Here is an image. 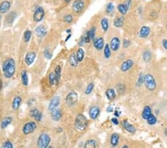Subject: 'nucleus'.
<instances>
[{
  "mask_svg": "<svg viewBox=\"0 0 167 148\" xmlns=\"http://www.w3.org/2000/svg\"><path fill=\"white\" fill-rule=\"evenodd\" d=\"M2 70H3L4 76L5 78L10 79L12 77L16 71V64L14 59H7L2 65Z\"/></svg>",
  "mask_w": 167,
  "mask_h": 148,
  "instance_id": "obj_1",
  "label": "nucleus"
},
{
  "mask_svg": "<svg viewBox=\"0 0 167 148\" xmlns=\"http://www.w3.org/2000/svg\"><path fill=\"white\" fill-rule=\"evenodd\" d=\"M88 125V120L86 117L82 114L77 115L75 119V127L79 131H83L85 130Z\"/></svg>",
  "mask_w": 167,
  "mask_h": 148,
  "instance_id": "obj_2",
  "label": "nucleus"
},
{
  "mask_svg": "<svg viewBox=\"0 0 167 148\" xmlns=\"http://www.w3.org/2000/svg\"><path fill=\"white\" fill-rule=\"evenodd\" d=\"M51 142V138L48 133H43L39 136L37 146L39 148H48Z\"/></svg>",
  "mask_w": 167,
  "mask_h": 148,
  "instance_id": "obj_3",
  "label": "nucleus"
},
{
  "mask_svg": "<svg viewBox=\"0 0 167 148\" xmlns=\"http://www.w3.org/2000/svg\"><path fill=\"white\" fill-rule=\"evenodd\" d=\"M144 84L146 85V88H147L149 91H155L157 87V83L156 81H155V78L152 76V74L148 73L146 74L144 76Z\"/></svg>",
  "mask_w": 167,
  "mask_h": 148,
  "instance_id": "obj_4",
  "label": "nucleus"
},
{
  "mask_svg": "<svg viewBox=\"0 0 167 148\" xmlns=\"http://www.w3.org/2000/svg\"><path fill=\"white\" fill-rule=\"evenodd\" d=\"M78 100V94L75 91H71L65 97V103L69 106H73L77 103Z\"/></svg>",
  "mask_w": 167,
  "mask_h": 148,
  "instance_id": "obj_5",
  "label": "nucleus"
},
{
  "mask_svg": "<svg viewBox=\"0 0 167 148\" xmlns=\"http://www.w3.org/2000/svg\"><path fill=\"white\" fill-rule=\"evenodd\" d=\"M37 123L33 121L27 122L22 128V133L25 135H29L37 129Z\"/></svg>",
  "mask_w": 167,
  "mask_h": 148,
  "instance_id": "obj_6",
  "label": "nucleus"
},
{
  "mask_svg": "<svg viewBox=\"0 0 167 148\" xmlns=\"http://www.w3.org/2000/svg\"><path fill=\"white\" fill-rule=\"evenodd\" d=\"M85 8L84 0H75L72 4V10L75 13H80L83 11Z\"/></svg>",
  "mask_w": 167,
  "mask_h": 148,
  "instance_id": "obj_7",
  "label": "nucleus"
},
{
  "mask_svg": "<svg viewBox=\"0 0 167 148\" xmlns=\"http://www.w3.org/2000/svg\"><path fill=\"white\" fill-rule=\"evenodd\" d=\"M45 17V11L42 7H38L33 13V20L35 22H40Z\"/></svg>",
  "mask_w": 167,
  "mask_h": 148,
  "instance_id": "obj_8",
  "label": "nucleus"
},
{
  "mask_svg": "<svg viewBox=\"0 0 167 148\" xmlns=\"http://www.w3.org/2000/svg\"><path fill=\"white\" fill-rule=\"evenodd\" d=\"M36 57H37V53L35 52H29L26 54L25 58V62L27 66H30L34 62Z\"/></svg>",
  "mask_w": 167,
  "mask_h": 148,
  "instance_id": "obj_9",
  "label": "nucleus"
},
{
  "mask_svg": "<svg viewBox=\"0 0 167 148\" xmlns=\"http://www.w3.org/2000/svg\"><path fill=\"white\" fill-rule=\"evenodd\" d=\"M100 109L97 106H93L91 108H89V111H88V114H89L90 117H91L92 120H95L98 117V116L100 115Z\"/></svg>",
  "mask_w": 167,
  "mask_h": 148,
  "instance_id": "obj_10",
  "label": "nucleus"
},
{
  "mask_svg": "<svg viewBox=\"0 0 167 148\" xmlns=\"http://www.w3.org/2000/svg\"><path fill=\"white\" fill-rule=\"evenodd\" d=\"M120 39H119V37H113V38L111 40V41H110L109 46L110 48H111V50H112V51L114 52L117 51L119 49V48H120Z\"/></svg>",
  "mask_w": 167,
  "mask_h": 148,
  "instance_id": "obj_11",
  "label": "nucleus"
},
{
  "mask_svg": "<svg viewBox=\"0 0 167 148\" xmlns=\"http://www.w3.org/2000/svg\"><path fill=\"white\" fill-rule=\"evenodd\" d=\"M59 103H60V98H59L58 96H56V97H53L52 98V100H51L50 103H49L48 106V110L50 111H52L53 110H54L55 108H56L59 106Z\"/></svg>",
  "mask_w": 167,
  "mask_h": 148,
  "instance_id": "obj_12",
  "label": "nucleus"
},
{
  "mask_svg": "<svg viewBox=\"0 0 167 148\" xmlns=\"http://www.w3.org/2000/svg\"><path fill=\"white\" fill-rule=\"evenodd\" d=\"M122 126H123V128L126 130L127 132H129V133H132V134H134V133H135L136 132V129L135 127H134L132 124L129 123L128 122V120H124L122 121Z\"/></svg>",
  "mask_w": 167,
  "mask_h": 148,
  "instance_id": "obj_13",
  "label": "nucleus"
},
{
  "mask_svg": "<svg viewBox=\"0 0 167 148\" xmlns=\"http://www.w3.org/2000/svg\"><path fill=\"white\" fill-rule=\"evenodd\" d=\"M134 65V62L131 59H128V60L125 61L122 63L121 66H120V70L123 72H126L129 70H130L132 67V66Z\"/></svg>",
  "mask_w": 167,
  "mask_h": 148,
  "instance_id": "obj_14",
  "label": "nucleus"
},
{
  "mask_svg": "<svg viewBox=\"0 0 167 148\" xmlns=\"http://www.w3.org/2000/svg\"><path fill=\"white\" fill-rule=\"evenodd\" d=\"M35 33L37 37L43 38L47 34V29L44 26H39L35 29Z\"/></svg>",
  "mask_w": 167,
  "mask_h": 148,
  "instance_id": "obj_15",
  "label": "nucleus"
},
{
  "mask_svg": "<svg viewBox=\"0 0 167 148\" xmlns=\"http://www.w3.org/2000/svg\"><path fill=\"white\" fill-rule=\"evenodd\" d=\"M29 114H30V117H33V118L35 119V120L38 122L41 121L42 118H43V114H42V112L39 111L38 109H37V108L30 110Z\"/></svg>",
  "mask_w": 167,
  "mask_h": 148,
  "instance_id": "obj_16",
  "label": "nucleus"
},
{
  "mask_svg": "<svg viewBox=\"0 0 167 148\" xmlns=\"http://www.w3.org/2000/svg\"><path fill=\"white\" fill-rule=\"evenodd\" d=\"M11 8V2L9 1H3L0 4V14H6Z\"/></svg>",
  "mask_w": 167,
  "mask_h": 148,
  "instance_id": "obj_17",
  "label": "nucleus"
},
{
  "mask_svg": "<svg viewBox=\"0 0 167 148\" xmlns=\"http://www.w3.org/2000/svg\"><path fill=\"white\" fill-rule=\"evenodd\" d=\"M104 40L103 37H97L94 39V46L97 50H101L104 47Z\"/></svg>",
  "mask_w": 167,
  "mask_h": 148,
  "instance_id": "obj_18",
  "label": "nucleus"
},
{
  "mask_svg": "<svg viewBox=\"0 0 167 148\" xmlns=\"http://www.w3.org/2000/svg\"><path fill=\"white\" fill-rule=\"evenodd\" d=\"M119 140H120V136L117 133H113L110 138V144H111L112 147H116L119 144Z\"/></svg>",
  "mask_w": 167,
  "mask_h": 148,
  "instance_id": "obj_19",
  "label": "nucleus"
},
{
  "mask_svg": "<svg viewBox=\"0 0 167 148\" xmlns=\"http://www.w3.org/2000/svg\"><path fill=\"white\" fill-rule=\"evenodd\" d=\"M51 112V119L54 121H59V120L61 119V117H62V112H61V110L59 109V108H55L54 110H53Z\"/></svg>",
  "mask_w": 167,
  "mask_h": 148,
  "instance_id": "obj_20",
  "label": "nucleus"
},
{
  "mask_svg": "<svg viewBox=\"0 0 167 148\" xmlns=\"http://www.w3.org/2000/svg\"><path fill=\"white\" fill-rule=\"evenodd\" d=\"M22 103V98L20 96H16L15 97L13 100L12 102V108L14 111H17L19 109L20 105H21Z\"/></svg>",
  "mask_w": 167,
  "mask_h": 148,
  "instance_id": "obj_21",
  "label": "nucleus"
},
{
  "mask_svg": "<svg viewBox=\"0 0 167 148\" xmlns=\"http://www.w3.org/2000/svg\"><path fill=\"white\" fill-rule=\"evenodd\" d=\"M150 34V28L146 26L142 27L140 30V33H139V35L142 38H146L149 36V34Z\"/></svg>",
  "mask_w": 167,
  "mask_h": 148,
  "instance_id": "obj_22",
  "label": "nucleus"
},
{
  "mask_svg": "<svg viewBox=\"0 0 167 148\" xmlns=\"http://www.w3.org/2000/svg\"><path fill=\"white\" fill-rule=\"evenodd\" d=\"M152 114V109H151L150 106H146L143 108V112H142V117H143L144 120H147L150 115Z\"/></svg>",
  "mask_w": 167,
  "mask_h": 148,
  "instance_id": "obj_23",
  "label": "nucleus"
},
{
  "mask_svg": "<svg viewBox=\"0 0 167 148\" xmlns=\"http://www.w3.org/2000/svg\"><path fill=\"white\" fill-rule=\"evenodd\" d=\"M97 143L94 139H89L86 141L84 144V148H97Z\"/></svg>",
  "mask_w": 167,
  "mask_h": 148,
  "instance_id": "obj_24",
  "label": "nucleus"
},
{
  "mask_svg": "<svg viewBox=\"0 0 167 148\" xmlns=\"http://www.w3.org/2000/svg\"><path fill=\"white\" fill-rule=\"evenodd\" d=\"M12 120H13V119L11 117H5V118L3 119V120L2 121V123H1V128H2V130L7 128V127H8V126H9L10 124L11 123V122H12Z\"/></svg>",
  "mask_w": 167,
  "mask_h": 148,
  "instance_id": "obj_25",
  "label": "nucleus"
},
{
  "mask_svg": "<svg viewBox=\"0 0 167 148\" xmlns=\"http://www.w3.org/2000/svg\"><path fill=\"white\" fill-rule=\"evenodd\" d=\"M106 95L107 98H108L109 100H113L116 97V93L114 89H112V88H108V89H107L106 91Z\"/></svg>",
  "mask_w": 167,
  "mask_h": 148,
  "instance_id": "obj_26",
  "label": "nucleus"
},
{
  "mask_svg": "<svg viewBox=\"0 0 167 148\" xmlns=\"http://www.w3.org/2000/svg\"><path fill=\"white\" fill-rule=\"evenodd\" d=\"M21 79L22 83L24 86H27L28 85V75L26 70H23L21 74Z\"/></svg>",
  "mask_w": 167,
  "mask_h": 148,
  "instance_id": "obj_27",
  "label": "nucleus"
},
{
  "mask_svg": "<svg viewBox=\"0 0 167 148\" xmlns=\"http://www.w3.org/2000/svg\"><path fill=\"white\" fill-rule=\"evenodd\" d=\"M54 75H55V79H56V84L58 85L60 80L61 77V67L59 65L56 67L54 70Z\"/></svg>",
  "mask_w": 167,
  "mask_h": 148,
  "instance_id": "obj_28",
  "label": "nucleus"
},
{
  "mask_svg": "<svg viewBox=\"0 0 167 148\" xmlns=\"http://www.w3.org/2000/svg\"><path fill=\"white\" fill-rule=\"evenodd\" d=\"M100 25H101V27H102L103 30L104 32H107L108 29V27H109V23H108V20L106 17L103 18L100 21Z\"/></svg>",
  "mask_w": 167,
  "mask_h": 148,
  "instance_id": "obj_29",
  "label": "nucleus"
},
{
  "mask_svg": "<svg viewBox=\"0 0 167 148\" xmlns=\"http://www.w3.org/2000/svg\"><path fill=\"white\" fill-rule=\"evenodd\" d=\"M84 56H85V52H84L83 49L80 48L76 53V57L77 59L78 62H81L82 60H83Z\"/></svg>",
  "mask_w": 167,
  "mask_h": 148,
  "instance_id": "obj_30",
  "label": "nucleus"
},
{
  "mask_svg": "<svg viewBox=\"0 0 167 148\" xmlns=\"http://www.w3.org/2000/svg\"><path fill=\"white\" fill-rule=\"evenodd\" d=\"M117 10H118V11L122 14V15H125V14H127L128 11H129V9H128V8L126 7V5L123 3L118 5V6H117Z\"/></svg>",
  "mask_w": 167,
  "mask_h": 148,
  "instance_id": "obj_31",
  "label": "nucleus"
},
{
  "mask_svg": "<svg viewBox=\"0 0 167 148\" xmlns=\"http://www.w3.org/2000/svg\"><path fill=\"white\" fill-rule=\"evenodd\" d=\"M69 63H70L71 66L74 67H75L77 66L78 61H77V59L76 55H75L74 53H73V54L71 55L70 58H69Z\"/></svg>",
  "mask_w": 167,
  "mask_h": 148,
  "instance_id": "obj_32",
  "label": "nucleus"
},
{
  "mask_svg": "<svg viewBox=\"0 0 167 148\" xmlns=\"http://www.w3.org/2000/svg\"><path fill=\"white\" fill-rule=\"evenodd\" d=\"M124 19H123V17H117V18H116L115 20H114V26L117 27V28H120V27H122L123 26V23H124Z\"/></svg>",
  "mask_w": 167,
  "mask_h": 148,
  "instance_id": "obj_33",
  "label": "nucleus"
},
{
  "mask_svg": "<svg viewBox=\"0 0 167 148\" xmlns=\"http://www.w3.org/2000/svg\"><path fill=\"white\" fill-rule=\"evenodd\" d=\"M104 56L106 59H109L111 56V48H110L109 44H106L104 46Z\"/></svg>",
  "mask_w": 167,
  "mask_h": 148,
  "instance_id": "obj_34",
  "label": "nucleus"
},
{
  "mask_svg": "<svg viewBox=\"0 0 167 148\" xmlns=\"http://www.w3.org/2000/svg\"><path fill=\"white\" fill-rule=\"evenodd\" d=\"M31 31H30V30H26L24 32V34H23V40H24V41L25 42V43H27V42L30 41V38H31Z\"/></svg>",
  "mask_w": 167,
  "mask_h": 148,
  "instance_id": "obj_35",
  "label": "nucleus"
},
{
  "mask_svg": "<svg viewBox=\"0 0 167 148\" xmlns=\"http://www.w3.org/2000/svg\"><path fill=\"white\" fill-rule=\"evenodd\" d=\"M106 11L108 14H111L114 11V6L111 2H108L106 5Z\"/></svg>",
  "mask_w": 167,
  "mask_h": 148,
  "instance_id": "obj_36",
  "label": "nucleus"
},
{
  "mask_svg": "<svg viewBox=\"0 0 167 148\" xmlns=\"http://www.w3.org/2000/svg\"><path fill=\"white\" fill-rule=\"evenodd\" d=\"M146 120H147L148 124H149V125H155L157 122V118L155 115H153V114H152L150 115V117H149Z\"/></svg>",
  "mask_w": 167,
  "mask_h": 148,
  "instance_id": "obj_37",
  "label": "nucleus"
},
{
  "mask_svg": "<svg viewBox=\"0 0 167 148\" xmlns=\"http://www.w3.org/2000/svg\"><path fill=\"white\" fill-rule=\"evenodd\" d=\"M143 59L146 62H149V61L151 60V59H152V54H151L150 52L145 51L144 53H143Z\"/></svg>",
  "mask_w": 167,
  "mask_h": 148,
  "instance_id": "obj_38",
  "label": "nucleus"
},
{
  "mask_svg": "<svg viewBox=\"0 0 167 148\" xmlns=\"http://www.w3.org/2000/svg\"><path fill=\"white\" fill-rule=\"evenodd\" d=\"M48 82L51 85H53L56 84V79H55L54 73H51L48 76Z\"/></svg>",
  "mask_w": 167,
  "mask_h": 148,
  "instance_id": "obj_39",
  "label": "nucleus"
},
{
  "mask_svg": "<svg viewBox=\"0 0 167 148\" xmlns=\"http://www.w3.org/2000/svg\"><path fill=\"white\" fill-rule=\"evenodd\" d=\"M63 20H64V22H65V23H71L72 21H73V16H72V14H66V15L64 16Z\"/></svg>",
  "mask_w": 167,
  "mask_h": 148,
  "instance_id": "obj_40",
  "label": "nucleus"
},
{
  "mask_svg": "<svg viewBox=\"0 0 167 148\" xmlns=\"http://www.w3.org/2000/svg\"><path fill=\"white\" fill-rule=\"evenodd\" d=\"M88 34H89L90 39L91 40H94V37H95V34H96V28L95 27H92L91 28V29L88 31Z\"/></svg>",
  "mask_w": 167,
  "mask_h": 148,
  "instance_id": "obj_41",
  "label": "nucleus"
},
{
  "mask_svg": "<svg viewBox=\"0 0 167 148\" xmlns=\"http://www.w3.org/2000/svg\"><path fill=\"white\" fill-rule=\"evenodd\" d=\"M94 83H90L89 85L86 87V88H85V94H87V95L89 94H91V91H92L93 89H94Z\"/></svg>",
  "mask_w": 167,
  "mask_h": 148,
  "instance_id": "obj_42",
  "label": "nucleus"
},
{
  "mask_svg": "<svg viewBox=\"0 0 167 148\" xmlns=\"http://www.w3.org/2000/svg\"><path fill=\"white\" fill-rule=\"evenodd\" d=\"M144 76H145L143 75V73H140V75L138 76V80L137 81V85H141L144 82Z\"/></svg>",
  "mask_w": 167,
  "mask_h": 148,
  "instance_id": "obj_43",
  "label": "nucleus"
},
{
  "mask_svg": "<svg viewBox=\"0 0 167 148\" xmlns=\"http://www.w3.org/2000/svg\"><path fill=\"white\" fill-rule=\"evenodd\" d=\"M1 148H14V146H13V144L10 141H7L2 144Z\"/></svg>",
  "mask_w": 167,
  "mask_h": 148,
  "instance_id": "obj_44",
  "label": "nucleus"
},
{
  "mask_svg": "<svg viewBox=\"0 0 167 148\" xmlns=\"http://www.w3.org/2000/svg\"><path fill=\"white\" fill-rule=\"evenodd\" d=\"M44 56H46V58L47 59H51V56H52V55H51V53H50V51L49 50H46L45 51V53H44Z\"/></svg>",
  "mask_w": 167,
  "mask_h": 148,
  "instance_id": "obj_45",
  "label": "nucleus"
},
{
  "mask_svg": "<svg viewBox=\"0 0 167 148\" xmlns=\"http://www.w3.org/2000/svg\"><path fill=\"white\" fill-rule=\"evenodd\" d=\"M129 45H130V41L129 40H127V39H125L123 40V47L127 48Z\"/></svg>",
  "mask_w": 167,
  "mask_h": 148,
  "instance_id": "obj_46",
  "label": "nucleus"
},
{
  "mask_svg": "<svg viewBox=\"0 0 167 148\" xmlns=\"http://www.w3.org/2000/svg\"><path fill=\"white\" fill-rule=\"evenodd\" d=\"M111 122L114 123V125H118L119 124L118 120H117V118H116V117H113V118L111 119Z\"/></svg>",
  "mask_w": 167,
  "mask_h": 148,
  "instance_id": "obj_47",
  "label": "nucleus"
},
{
  "mask_svg": "<svg viewBox=\"0 0 167 148\" xmlns=\"http://www.w3.org/2000/svg\"><path fill=\"white\" fill-rule=\"evenodd\" d=\"M163 48L165 49H166L167 50V40H163Z\"/></svg>",
  "mask_w": 167,
  "mask_h": 148,
  "instance_id": "obj_48",
  "label": "nucleus"
},
{
  "mask_svg": "<svg viewBox=\"0 0 167 148\" xmlns=\"http://www.w3.org/2000/svg\"><path fill=\"white\" fill-rule=\"evenodd\" d=\"M107 111H108V112H112V111H113V107H111V106L108 107V108H107Z\"/></svg>",
  "mask_w": 167,
  "mask_h": 148,
  "instance_id": "obj_49",
  "label": "nucleus"
},
{
  "mask_svg": "<svg viewBox=\"0 0 167 148\" xmlns=\"http://www.w3.org/2000/svg\"><path fill=\"white\" fill-rule=\"evenodd\" d=\"M72 37V34H69V35H68V37H66V39H65V42H66V41H68V40H69V39H70V37Z\"/></svg>",
  "mask_w": 167,
  "mask_h": 148,
  "instance_id": "obj_50",
  "label": "nucleus"
},
{
  "mask_svg": "<svg viewBox=\"0 0 167 148\" xmlns=\"http://www.w3.org/2000/svg\"><path fill=\"white\" fill-rule=\"evenodd\" d=\"M121 148H129V146H128L127 144H125V145H123Z\"/></svg>",
  "mask_w": 167,
  "mask_h": 148,
  "instance_id": "obj_51",
  "label": "nucleus"
},
{
  "mask_svg": "<svg viewBox=\"0 0 167 148\" xmlns=\"http://www.w3.org/2000/svg\"><path fill=\"white\" fill-rule=\"evenodd\" d=\"M114 115L116 116V117H119V114L117 111H115V113H114Z\"/></svg>",
  "mask_w": 167,
  "mask_h": 148,
  "instance_id": "obj_52",
  "label": "nucleus"
},
{
  "mask_svg": "<svg viewBox=\"0 0 167 148\" xmlns=\"http://www.w3.org/2000/svg\"><path fill=\"white\" fill-rule=\"evenodd\" d=\"M65 1V2H66V3H69V2H71V0H64Z\"/></svg>",
  "mask_w": 167,
  "mask_h": 148,
  "instance_id": "obj_53",
  "label": "nucleus"
},
{
  "mask_svg": "<svg viewBox=\"0 0 167 148\" xmlns=\"http://www.w3.org/2000/svg\"><path fill=\"white\" fill-rule=\"evenodd\" d=\"M65 32H66L67 33H69H69H70L71 32H72V30H71V29H68V30H66V31H65Z\"/></svg>",
  "mask_w": 167,
  "mask_h": 148,
  "instance_id": "obj_54",
  "label": "nucleus"
},
{
  "mask_svg": "<svg viewBox=\"0 0 167 148\" xmlns=\"http://www.w3.org/2000/svg\"><path fill=\"white\" fill-rule=\"evenodd\" d=\"M1 88H2V81L0 80V91H1Z\"/></svg>",
  "mask_w": 167,
  "mask_h": 148,
  "instance_id": "obj_55",
  "label": "nucleus"
},
{
  "mask_svg": "<svg viewBox=\"0 0 167 148\" xmlns=\"http://www.w3.org/2000/svg\"><path fill=\"white\" fill-rule=\"evenodd\" d=\"M48 148H53V147H48Z\"/></svg>",
  "mask_w": 167,
  "mask_h": 148,
  "instance_id": "obj_56",
  "label": "nucleus"
},
{
  "mask_svg": "<svg viewBox=\"0 0 167 148\" xmlns=\"http://www.w3.org/2000/svg\"><path fill=\"white\" fill-rule=\"evenodd\" d=\"M0 20H1V15H0Z\"/></svg>",
  "mask_w": 167,
  "mask_h": 148,
  "instance_id": "obj_57",
  "label": "nucleus"
}]
</instances>
